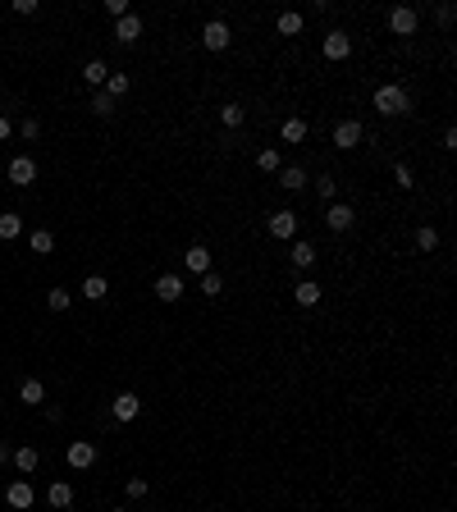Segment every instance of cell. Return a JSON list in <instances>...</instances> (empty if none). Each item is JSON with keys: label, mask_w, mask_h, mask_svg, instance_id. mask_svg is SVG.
I'll use <instances>...</instances> for the list:
<instances>
[{"label": "cell", "mask_w": 457, "mask_h": 512, "mask_svg": "<svg viewBox=\"0 0 457 512\" xmlns=\"http://www.w3.org/2000/svg\"><path fill=\"white\" fill-rule=\"evenodd\" d=\"M293 265L297 270H311V265H316V247H311V242H293Z\"/></svg>", "instance_id": "23"}, {"label": "cell", "mask_w": 457, "mask_h": 512, "mask_svg": "<svg viewBox=\"0 0 457 512\" xmlns=\"http://www.w3.org/2000/svg\"><path fill=\"white\" fill-rule=\"evenodd\" d=\"M274 28H279L283 37H297V33H302V14H279V23H274Z\"/></svg>", "instance_id": "27"}, {"label": "cell", "mask_w": 457, "mask_h": 512, "mask_svg": "<svg viewBox=\"0 0 457 512\" xmlns=\"http://www.w3.org/2000/svg\"><path fill=\"white\" fill-rule=\"evenodd\" d=\"M19 398H23L28 407L46 403V384H42V380H23V384H19Z\"/></svg>", "instance_id": "18"}, {"label": "cell", "mask_w": 457, "mask_h": 512, "mask_svg": "<svg viewBox=\"0 0 457 512\" xmlns=\"http://www.w3.org/2000/svg\"><path fill=\"white\" fill-rule=\"evenodd\" d=\"M156 297H160V302H178V297H183V279H178V274H160V279H156Z\"/></svg>", "instance_id": "13"}, {"label": "cell", "mask_w": 457, "mask_h": 512, "mask_svg": "<svg viewBox=\"0 0 457 512\" xmlns=\"http://www.w3.org/2000/svg\"><path fill=\"white\" fill-rule=\"evenodd\" d=\"M5 503L10 508H19V512H28L37 503V494H33V480L23 476V480H10V490H5Z\"/></svg>", "instance_id": "4"}, {"label": "cell", "mask_w": 457, "mask_h": 512, "mask_svg": "<svg viewBox=\"0 0 457 512\" xmlns=\"http://www.w3.org/2000/svg\"><path fill=\"white\" fill-rule=\"evenodd\" d=\"M219 288H224V279H219L215 270H206V274H201V293H206V297H219Z\"/></svg>", "instance_id": "33"}, {"label": "cell", "mask_w": 457, "mask_h": 512, "mask_svg": "<svg viewBox=\"0 0 457 512\" xmlns=\"http://www.w3.org/2000/svg\"><path fill=\"white\" fill-rule=\"evenodd\" d=\"M83 78H88L92 88H106V78H110V69H106V60H88V65H83Z\"/></svg>", "instance_id": "19"}, {"label": "cell", "mask_w": 457, "mask_h": 512, "mask_svg": "<svg viewBox=\"0 0 457 512\" xmlns=\"http://www.w3.org/2000/svg\"><path fill=\"white\" fill-rule=\"evenodd\" d=\"M115 512H124V508H115Z\"/></svg>", "instance_id": "45"}, {"label": "cell", "mask_w": 457, "mask_h": 512, "mask_svg": "<svg viewBox=\"0 0 457 512\" xmlns=\"http://www.w3.org/2000/svg\"><path fill=\"white\" fill-rule=\"evenodd\" d=\"M124 490H128V499H142V494H147V480H142V476H133L128 485H124Z\"/></svg>", "instance_id": "37"}, {"label": "cell", "mask_w": 457, "mask_h": 512, "mask_svg": "<svg viewBox=\"0 0 457 512\" xmlns=\"http://www.w3.org/2000/svg\"><path fill=\"white\" fill-rule=\"evenodd\" d=\"M293 297H297V306H316V302H320V283H316V279H302V283L293 288Z\"/></svg>", "instance_id": "17"}, {"label": "cell", "mask_w": 457, "mask_h": 512, "mask_svg": "<svg viewBox=\"0 0 457 512\" xmlns=\"http://www.w3.org/2000/svg\"><path fill=\"white\" fill-rule=\"evenodd\" d=\"M10 462L23 471V476H33V471H37V462H42V453H37V448H19V453H14Z\"/></svg>", "instance_id": "20"}, {"label": "cell", "mask_w": 457, "mask_h": 512, "mask_svg": "<svg viewBox=\"0 0 457 512\" xmlns=\"http://www.w3.org/2000/svg\"><path fill=\"white\" fill-rule=\"evenodd\" d=\"M393 183H398V188H416V179H412V170H407V165H403V160L393 165Z\"/></svg>", "instance_id": "35"}, {"label": "cell", "mask_w": 457, "mask_h": 512, "mask_svg": "<svg viewBox=\"0 0 457 512\" xmlns=\"http://www.w3.org/2000/svg\"><path fill=\"white\" fill-rule=\"evenodd\" d=\"M352 220H357V210H352L348 201H334V206L325 210V224H329L334 233H348V229H352Z\"/></svg>", "instance_id": "6"}, {"label": "cell", "mask_w": 457, "mask_h": 512, "mask_svg": "<svg viewBox=\"0 0 457 512\" xmlns=\"http://www.w3.org/2000/svg\"><path fill=\"white\" fill-rule=\"evenodd\" d=\"M28 247H33L37 256H51V251H55V233L51 229H37L33 238H28Z\"/></svg>", "instance_id": "22"}, {"label": "cell", "mask_w": 457, "mask_h": 512, "mask_svg": "<svg viewBox=\"0 0 457 512\" xmlns=\"http://www.w3.org/2000/svg\"><path fill=\"white\" fill-rule=\"evenodd\" d=\"M316 192H320V201H334L338 183H334V179H329V174H320V179H316Z\"/></svg>", "instance_id": "34"}, {"label": "cell", "mask_w": 457, "mask_h": 512, "mask_svg": "<svg viewBox=\"0 0 457 512\" xmlns=\"http://www.w3.org/2000/svg\"><path fill=\"white\" fill-rule=\"evenodd\" d=\"M106 10L115 14V19H124V14H128V0H106Z\"/></svg>", "instance_id": "39"}, {"label": "cell", "mask_w": 457, "mask_h": 512, "mask_svg": "<svg viewBox=\"0 0 457 512\" xmlns=\"http://www.w3.org/2000/svg\"><path fill=\"white\" fill-rule=\"evenodd\" d=\"M183 265L197 274V279H201V274L210 270V247H206V242H192V247L183 251Z\"/></svg>", "instance_id": "9"}, {"label": "cell", "mask_w": 457, "mask_h": 512, "mask_svg": "<svg viewBox=\"0 0 457 512\" xmlns=\"http://www.w3.org/2000/svg\"><path fill=\"white\" fill-rule=\"evenodd\" d=\"M46 421H55V425H60V421H65V407H60V403H51V407H46Z\"/></svg>", "instance_id": "41"}, {"label": "cell", "mask_w": 457, "mask_h": 512, "mask_svg": "<svg viewBox=\"0 0 457 512\" xmlns=\"http://www.w3.org/2000/svg\"><path fill=\"white\" fill-rule=\"evenodd\" d=\"M416 23H421V19H416L412 5H393V10H389V33H393V37H412Z\"/></svg>", "instance_id": "2"}, {"label": "cell", "mask_w": 457, "mask_h": 512, "mask_svg": "<svg viewBox=\"0 0 457 512\" xmlns=\"http://www.w3.org/2000/svg\"><path fill=\"white\" fill-rule=\"evenodd\" d=\"M65 458H69V467H78V471H88V467H92V462H97V448H92V444H88V439H74V444H69V453H65Z\"/></svg>", "instance_id": "10"}, {"label": "cell", "mask_w": 457, "mask_h": 512, "mask_svg": "<svg viewBox=\"0 0 457 512\" xmlns=\"http://www.w3.org/2000/svg\"><path fill=\"white\" fill-rule=\"evenodd\" d=\"M228 42H233V33H228L224 19H210L206 28H201V46H206V51H224Z\"/></svg>", "instance_id": "5"}, {"label": "cell", "mask_w": 457, "mask_h": 512, "mask_svg": "<svg viewBox=\"0 0 457 512\" xmlns=\"http://www.w3.org/2000/svg\"><path fill=\"white\" fill-rule=\"evenodd\" d=\"M375 110L389 115V119H403V115H412V97L398 83H384V88H375Z\"/></svg>", "instance_id": "1"}, {"label": "cell", "mask_w": 457, "mask_h": 512, "mask_svg": "<svg viewBox=\"0 0 457 512\" xmlns=\"http://www.w3.org/2000/svg\"><path fill=\"white\" fill-rule=\"evenodd\" d=\"M110 293V283H106V274H88L83 279V297H92V302H101V297Z\"/></svg>", "instance_id": "21"}, {"label": "cell", "mask_w": 457, "mask_h": 512, "mask_svg": "<svg viewBox=\"0 0 457 512\" xmlns=\"http://www.w3.org/2000/svg\"><path fill=\"white\" fill-rule=\"evenodd\" d=\"M69 302H74V293H65V288H51V293H46V306H51V311H69Z\"/></svg>", "instance_id": "29"}, {"label": "cell", "mask_w": 457, "mask_h": 512, "mask_svg": "<svg viewBox=\"0 0 457 512\" xmlns=\"http://www.w3.org/2000/svg\"><path fill=\"white\" fill-rule=\"evenodd\" d=\"M5 174H10V183H14V188L37 183V165H33V156H14V160L5 165Z\"/></svg>", "instance_id": "3"}, {"label": "cell", "mask_w": 457, "mask_h": 512, "mask_svg": "<svg viewBox=\"0 0 457 512\" xmlns=\"http://www.w3.org/2000/svg\"><path fill=\"white\" fill-rule=\"evenodd\" d=\"M453 19H457L453 5H439V28H453Z\"/></svg>", "instance_id": "38"}, {"label": "cell", "mask_w": 457, "mask_h": 512, "mask_svg": "<svg viewBox=\"0 0 457 512\" xmlns=\"http://www.w3.org/2000/svg\"><path fill=\"white\" fill-rule=\"evenodd\" d=\"M10 133H14V124H10V119H5V115H0V142L10 138Z\"/></svg>", "instance_id": "42"}, {"label": "cell", "mask_w": 457, "mask_h": 512, "mask_svg": "<svg viewBox=\"0 0 457 512\" xmlns=\"http://www.w3.org/2000/svg\"><path fill=\"white\" fill-rule=\"evenodd\" d=\"M256 170H261V174H274V170H279V151H274V147H265V151L256 156Z\"/></svg>", "instance_id": "28"}, {"label": "cell", "mask_w": 457, "mask_h": 512, "mask_svg": "<svg viewBox=\"0 0 457 512\" xmlns=\"http://www.w3.org/2000/svg\"><path fill=\"white\" fill-rule=\"evenodd\" d=\"M348 51H352L348 33H329L325 37V60H348Z\"/></svg>", "instance_id": "15"}, {"label": "cell", "mask_w": 457, "mask_h": 512, "mask_svg": "<svg viewBox=\"0 0 457 512\" xmlns=\"http://www.w3.org/2000/svg\"><path fill=\"white\" fill-rule=\"evenodd\" d=\"M219 119H224V129H242V119H247V115H242L238 101H228V106H219Z\"/></svg>", "instance_id": "25"}, {"label": "cell", "mask_w": 457, "mask_h": 512, "mask_svg": "<svg viewBox=\"0 0 457 512\" xmlns=\"http://www.w3.org/2000/svg\"><path fill=\"white\" fill-rule=\"evenodd\" d=\"M361 138H366V129H361L357 119H343V124L334 129V147H338V151H352Z\"/></svg>", "instance_id": "7"}, {"label": "cell", "mask_w": 457, "mask_h": 512, "mask_svg": "<svg viewBox=\"0 0 457 512\" xmlns=\"http://www.w3.org/2000/svg\"><path fill=\"white\" fill-rule=\"evenodd\" d=\"M10 458H14V453H10V444H0V467H5Z\"/></svg>", "instance_id": "43"}, {"label": "cell", "mask_w": 457, "mask_h": 512, "mask_svg": "<svg viewBox=\"0 0 457 512\" xmlns=\"http://www.w3.org/2000/svg\"><path fill=\"white\" fill-rule=\"evenodd\" d=\"M23 233V215H14V210H5V215H0V238L10 242V238H19Z\"/></svg>", "instance_id": "24"}, {"label": "cell", "mask_w": 457, "mask_h": 512, "mask_svg": "<svg viewBox=\"0 0 457 512\" xmlns=\"http://www.w3.org/2000/svg\"><path fill=\"white\" fill-rule=\"evenodd\" d=\"M46 503H51V508H74V485H69V480H55L51 490H46Z\"/></svg>", "instance_id": "14"}, {"label": "cell", "mask_w": 457, "mask_h": 512, "mask_svg": "<svg viewBox=\"0 0 457 512\" xmlns=\"http://www.w3.org/2000/svg\"><path fill=\"white\" fill-rule=\"evenodd\" d=\"M138 37H142V19H138V14H124V19H115V42L128 46V42H138Z\"/></svg>", "instance_id": "12"}, {"label": "cell", "mask_w": 457, "mask_h": 512, "mask_svg": "<svg viewBox=\"0 0 457 512\" xmlns=\"http://www.w3.org/2000/svg\"><path fill=\"white\" fill-rule=\"evenodd\" d=\"M14 14H37V0H14Z\"/></svg>", "instance_id": "40"}, {"label": "cell", "mask_w": 457, "mask_h": 512, "mask_svg": "<svg viewBox=\"0 0 457 512\" xmlns=\"http://www.w3.org/2000/svg\"><path fill=\"white\" fill-rule=\"evenodd\" d=\"M92 110H97L101 119H106V115H115V97H110V92H97V97H92Z\"/></svg>", "instance_id": "32"}, {"label": "cell", "mask_w": 457, "mask_h": 512, "mask_svg": "<svg viewBox=\"0 0 457 512\" xmlns=\"http://www.w3.org/2000/svg\"><path fill=\"white\" fill-rule=\"evenodd\" d=\"M0 174H5V160H0Z\"/></svg>", "instance_id": "44"}, {"label": "cell", "mask_w": 457, "mask_h": 512, "mask_svg": "<svg viewBox=\"0 0 457 512\" xmlns=\"http://www.w3.org/2000/svg\"><path fill=\"white\" fill-rule=\"evenodd\" d=\"M128 88H133V83H128L124 74H110V78H106V88H101V92H110V97H124Z\"/></svg>", "instance_id": "31"}, {"label": "cell", "mask_w": 457, "mask_h": 512, "mask_svg": "<svg viewBox=\"0 0 457 512\" xmlns=\"http://www.w3.org/2000/svg\"><path fill=\"white\" fill-rule=\"evenodd\" d=\"M279 183H283V192H302V188H306V170H302V165H283Z\"/></svg>", "instance_id": "16"}, {"label": "cell", "mask_w": 457, "mask_h": 512, "mask_svg": "<svg viewBox=\"0 0 457 512\" xmlns=\"http://www.w3.org/2000/svg\"><path fill=\"white\" fill-rule=\"evenodd\" d=\"M306 138V119H283V142H302Z\"/></svg>", "instance_id": "30"}, {"label": "cell", "mask_w": 457, "mask_h": 512, "mask_svg": "<svg viewBox=\"0 0 457 512\" xmlns=\"http://www.w3.org/2000/svg\"><path fill=\"white\" fill-rule=\"evenodd\" d=\"M19 133H23V142H37V138H42V119H23Z\"/></svg>", "instance_id": "36"}, {"label": "cell", "mask_w": 457, "mask_h": 512, "mask_svg": "<svg viewBox=\"0 0 457 512\" xmlns=\"http://www.w3.org/2000/svg\"><path fill=\"white\" fill-rule=\"evenodd\" d=\"M265 229H270V238H293V233H297V215H293V210H274V215L265 220Z\"/></svg>", "instance_id": "8"}, {"label": "cell", "mask_w": 457, "mask_h": 512, "mask_svg": "<svg viewBox=\"0 0 457 512\" xmlns=\"http://www.w3.org/2000/svg\"><path fill=\"white\" fill-rule=\"evenodd\" d=\"M416 247H421V251H435V247H439V229H435V224L416 229Z\"/></svg>", "instance_id": "26"}, {"label": "cell", "mask_w": 457, "mask_h": 512, "mask_svg": "<svg viewBox=\"0 0 457 512\" xmlns=\"http://www.w3.org/2000/svg\"><path fill=\"white\" fill-rule=\"evenodd\" d=\"M110 412H115V421H138V412H142L138 393H119V398L110 403Z\"/></svg>", "instance_id": "11"}]
</instances>
